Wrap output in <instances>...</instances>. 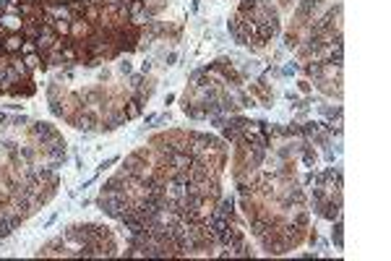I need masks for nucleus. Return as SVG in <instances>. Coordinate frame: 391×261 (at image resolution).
Listing matches in <instances>:
<instances>
[{
    "label": "nucleus",
    "instance_id": "obj_13",
    "mask_svg": "<svg viewBox=\"0 0 391 261\" xmlns=\"http://www.w3.org/2000/svg\"><path fill=\"white\" fill-rule=\"evenodd\" d=\"M19 3H39V0H19Z\"/></svg>",
    "mask_w": 391,
    "mask_h": 261
},
{
    "label": "nucleus",
    "instance_id": "obj_2",
    "mask_svg": "<svg viewBox=\"0 0 391 261\" xmlns=\"http://www.w3.org/2000/svg\"><path fill=\"white\" fill-rule=\"evenodd\" d=\"M34 91H37L34 78H19V81L8 89V94H11V97H32Z\"/></svg>",
    "mask_w": 391,
    "mask_h": 261
},
{
    "label": "nucleus",
    "instance_id": "obj_6",
    "mask_svg": "<svg viewBox=\"0 0 391 261\" xmlns=\"http://www.w3.org/2000/svg\"><path fill=\"white\" fill-rule=\"evenodd\" d=\"M52 29H55V34H58V37H68V34H71V21H65V19H55Z\"/></svg>",
    "mask_w": 391,
    "mask_h": 261
},
{
    "label": "nucleus",
    "instance_id": "obj_12",
    "mask_svg": "<svg viewBox=\"0 0 391 261\" xmlns=\"http://www.w3.org/2000/svg\"><path fill=\"white\" fill-rule=\"evenodd\" d=\"M117 68H120V73H128V71H130V63L125 60V63H120V65H117Z\"/></svg>",
    "mask_w": 391,
    "mask_h": 261
},
{
    "label": "nucleus",
    "instance_id": "obj_4",
    "mask_svg": "<svg viewBox=\"0 0 391 261\" xmlns=\"http://www.w3.org/2000/svg\"><path fill=\"white\" fill-rule=\"evenodd\" d=\"M21 42H24L21 34H6L0 39V47H3L6 55H16V52H21Z\"/></svg>",
    "mask_w": 391,
    "mask_h": 261
},
{
    "label": "nucleus",
    "instance_id": "obj_7",
    "mask_svg": "<svg viewBox=\"0 0 391 261\" xmlns=\"http://www.w3.org/2000/svg\"><path fill=\"white\" fill-rule=\"evenodd\" d=\"M128 120V117H125V112H115V115H110L107 117V123H104V128H107V130H112V128H117V125H123Z\"/></svg>",
    "mask_w": 391,
    "mask_h": 261
},
{
    "label": "nucleus",
    "instance_id": "obj_1",
    "mask_svg": "<svg viewBox=\"0 0 391 261\" xmlns=\"http://www.w3.org/2000/svg\"><path fill=\"white\" fill-rule=\"evenodd\" d=\"M94 32V24H89L86 19H71V39H76V42H84V39Z\"/></svg>",
    "mask_w": 391,
    "mask_h": 261
},
{
    "label": "nucleus",
    "instance_id": "obj_5",
    "mask_svg": "<svg viewBox=\"0 0 391 261\" xmlns=\"http://www.w3.org/2000/svg\"><path fill=\"white\" fill-rule=\"evenodd\" d=\"M143 102H146V99H143V97H138V94H136L133 99H128V102H125V110H123V112H125V117H128V120H133V117H138V115H141V110H143Z\"/></svg>",
    "mask_w": 391,
    "mask_h": 261
},
{
    "label": "nucleus",
    "instance_id": "obj_11",
    "mask_svg": "<svg viewBox=\"0 0 391 261\" xmlns=\"http://www.w3.org/2000/svg\"><path fill=\"white\" fill-rule=\"evenodd\" d=\"M102 6H128V0H104Z\"/></svg>",
    "mask_w": 391,
    "mask_h": 261
},
{
    "label": "nucleus",
    "instance_id": "obj_10",
    "mask_svg": "<svg viewBox=\"0 0 391 261\" xmlns=\"http://www.w3.org/2000/svg\"><path fill=\"white\" fill-rule=\"evenodd\" d=\"M303 162H305L308 167H313V165H316V152L305 147V152H303Z\"/></svg>",
    "mask_w": 391,
    "mask_h": 261
},
{
    "label": "nucleus",
    "instance_id": "obj_3",
    "mask_svg": "<svg viewBox=\"0 0 391 261\" xmlns=\"http://www.w3.org/2000/svg\"><path fill=\"white\" fill-rule=\"evenodd\" d=\"M0 24H3V29L8 34H21L24 29V19L16 16V13H0Z\"/></svg>",
    "mask_w": 391,
    "mask_h": 261
},
{
    "label": "nucleus",
    "instance_id": "obj_8",
    "mask_svg": "<svg viewBox=\"0 0 391 261\" xmlns=\"http://www.w3.org/2000/svg\"><path fill=\"white\" fill-rule=\"evenodd\" d=\"M34 52H39V47H37V39H24V42H21V52H19V55H34Z\"/></svg>",
    "mask_w": 391,
    "mask_h": 261
},
{
    "label": "nucleus",
    "instance_id": "obj_9",
    "mask_svg": "<svg viewBox=\"0 0 391 261\" xmlns=\"http://www.w3.org/2000/svg\"><path fill=\"white\" fill-rule=\"evenodd\" d=\"M334 243L336 248H342V217L334 219Z\"/></svg>",
    "mask_w": 391,
    "mask_h": 261
}]
</instances>
